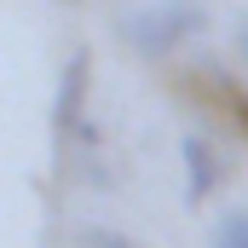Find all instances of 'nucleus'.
<instances>
[{"mask_svg":"<svg viewBox=\"0 0 248 248\" xmlns=\"http://www.w3.org/2000/svg\"><path fill=\"white\" fill-rule=\"evenodd\" d=\"M179 156H185V202L214 196V190H219V179H225V162H219V150H214L202 133H185V139H179Z\"/></svg>","mask_w":248,"mask_h":248,"instance_id":"nucleus-3","label":"nucleus"},{"mask_svg":"<svg viewBox=\"0 0 248 248\" xmlns=\"http://www.w3.org/2000/svg\"><path fill=\"white\" fill-rule=\"evenodd\" d=\"M225 104H231V116H237V127L248 133V93H225Z\"/></svg>","mask_w":248,"mask_h":248,"instance_id":"nucleus-5","label":"nucleus"},{"mask_svg":"<svg viewBox=\"0 0 248 248\" xmlns=\"http://www.w3.org/2000/svg\"><path fill=\"white\" fill-rule=\"evenodd\" d=\"M214 248H248V208H231L214 219Z\"/></svg>","mask_w":248,"mask_h":248,"instance_id":"nucleus-4","label":"nucleus"},{"mask_svg":"<svg viewBox=\"0 0 248 248\" xmlns=\"http://www.w3.org/2000/svg\"><path fill=\"white\" fill-rule=\"evenodd\" d=\"M237 58L248 63V12H243V17H237Z\"/></svg>","mask_w":248,"mask_h":248,"instance_id":"nucleus-6","label":"nucleus"},{"mask_svg":"<svg viewBox=\"0 0 248 248\" xmlns=\"http://www.w3.org/2000/svg\"><path fill=\"white\" fill-rule=\"evenodd\" d=\"M202 29H208V6H202V0H150L144 12H133V17L122 23L127 46L144 52V58L179 52V46H190Z\"/></svg>","mask_w":248,"mask_h":248,"instance_id":"nucleus-1","label":"nucleus"},{"mask_svg":"<svg viewBox=\"0 0 248 248\" xmlns=\"http://www.w3.org/2000/svg\"><path fill=\"white\" fill-rule=\"evenodd\" d=\"M87 87H93V52L87 46H75L69 58H63V75H58V98H52V133L69 139V133H87ZM93 139V133H87Z\"/></svg>","mask_w":248,"mask_h":248,"instance_id":"nucleus-2","label":"nucleus"}]
</instances>
